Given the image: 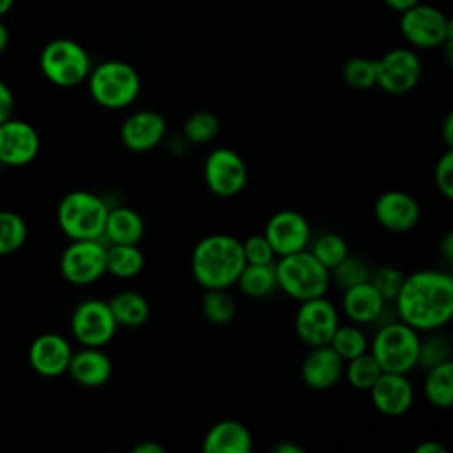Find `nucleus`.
Here are the masks:
<instances>
[{"instance_id":"nucleus-40","label":"nucleus","mask_w":453,"mask_h":453,"mask_svg":"<svg viewBox=\"0 0 453 453\" xmlns=\"http://www.w3.org/2000/svg\"><path fill=\"white\" fill-rule=\"evenodd\" d=\"M434 180L439 193L446 198H453V150L448 149L437 161L434 170Z\"/></svg>"},{"instance_id":"nucleus-1","label":"nucleus","mask_w":453,"mask_h":453,"mask_svg":"<svg viewBox=\"0 0 453 453\" xmlns=\"http://www.w3.org/2000/svg\"><path fill=\"white\" fill-rule=\"evenodd\" d=\"M396 315L416 331H437L453 317V278L449 273L423 269L403 276L395 297Z\"/></svg>"},{"instance_id":"nucleus-35","label":"nucleus","mask_w":453,"mask_h":453,"mask_svg":"<svg viewBox=\"0 0 453 453\" xmlns=\"http://www.w3.org/2000/svg\"><path fill=\"white\" fill-rule=\"evenodd\" d=\"M329 345L340 354L343 361H349L368 350L366 334L357 326H338L331 336Z\"/></svg>"},{"instance_id":"nucleus-49","label":"nucleus","mask_w":453,"mask_h":453,"mask_svg":"<svg viewBox=\"0 0 453 453\" xmlns=\"http://www.w3.org/2000/svg\"><path fill=\"white\" fill-rule=\"evenodd\" d=\"M12 4H14V0H0V18L11 11Z\"/></svg>"},{"instance_id":"nucleus-13","label":"nucleus","mask_w":453,"mask_h":453,"mask_svg":"<svg viewBox=\"0 0 453 453\" xmlns=\"http://www.w3.org/2000/svg\"><path fill=\"white\" fill-rule=\"evenodd\" d=\"M421 78V60L409 48H395L377 58V87L393 96L411 92Z\"/></svg>"},{"instance_id":"nucleus-23","label":"nucleus","mask_w":453,"mask_h":453,"mask_svg":"<svg viewBox=\"0 0 453 453\" xmlns=\"http://www.w3.org/2000/svg\"><path fill=\"white\" fill-rule=\"evenodd\" d=\"M251 446L253 439L250 430L237 419L214 423L202 441L205 453H250Z\"/></svg>"},{"instance_id":"nucleus-18","label":"nucleus","mask_w":453,"mask_h":453,"mask_svg":"<svg viewBox=\"0 0 453 453\" xmlns=\"http://www.w3.org/2000/svg\"><path fill=\"white\" fill-rule=\"evenodd\" d=\"M166 134V120L154 110H138L120 126V142L133 152H147L157 147Z\"/></svg>"},{"instance_id":"nucleus-2","label":"nucleus","mask_w":453,"mask_h":453,"mask_svg":"<svg viewBox=\"0 0 453 453\" xmlns=\"http://www.w3.org/2000/svg\"><path fill=\"white\" fill-rule=\"evenodd\" d=\"M244 265L242 242L228 234H212L200 239L191 255V273L205 290L235 285Z\"/></svg>"},{"instance_id":"nucleus-39","label":"nucleus","mask_w":453,"mask_h":453,"mask_svg":"<svg viewBox=\"0 0 453 453\" xmlns=\"http://www.w3.org/2000/svg\"><path fill=\"white\" fill-rule=\"evenodd\" d=\"M242 242V253L246 264H271L274 262V251L264 234L250 235Z\"/></svg>"},{"instance_id":"nucleus-36","label":"nucleus","mask_w":453,"mask_h":453,"mask_svg":"<svg viewBox=\"0 0 453 453\" xmlns=\"http://www.w3.org/2000/svg\"><path fill=\"white\" fill-rule=\"evenodd\" d=\"M329 274H331V280H334L338 285H342L343 288H349L352 285L370 281L372 269L363 258L347 255L333 269H329Z\"/></svg>"},{"instance_id":"nucleus-26","label":"nucleus","mask_w":453,"mask_h":453,"mask_svg":"<svg viewBox=\"0 0 453 453\" xmlns=\"http://www.w3.org/2000/svg\"><path fill=\"white\" fill-rule=\"evenodd\" d=\"M239 290L248 297H265L278 288L276 267L271 264H246L235 280Z\"/></svg>"},{"instance_id":"nucleus-20","label":"nucleus","mask_w":453,"mask_h":453,"mask_svg":"<svg viewBox=\"0 0 453 453\" xmlns=\"http://www.w3.org/2000/svg\"><path fill=\"white\" fill-rule=\"evenodd\" d=\"M343 368L345 361L329 343L317 345L310 347V352L303 359L301 377L311 389H329L342 379Z\"/></svg>"},{"instance_id":"nucleus-51","label":"nucleus","mask_w":453,"mask_h":453,"mask_svg":"<svg viewBox=\"0 0 453 453\" xmlns=\"http://www.w3.org/2000/svg\"><path fill=\"white\" fill-rule=\"evenodd\" d=\"M0 384H2V375H0Z\"/></svg>"},{"instance_id":"nucleus-42","label":"nucleus","mask_w":453,"mask_h":453,"mask_svg":"<svg viewBox=\"0 0 453 453\" xmlns=\"http://www.w3.org/2000/svg\"><path fill=\"white\" fill-rule=\"evenodd\" d=\"M165 448L154 441H143L133 448V453H163Z\"/></svg>"},{"instance_id":"nucleus-12","label":"nucleus","mask_w":453,"mask_h":453,"mask_svg":"<svg viewBox=\"0 0 453 453\" xmlns=\"http://www.w3.org/2000/svg\"><path fill=\"white\" fill-rule=\"evenodd\" d=\"M338 326V311L334 304L324 296L301 301L296 313L294 327L303 343H306L308 347L327 345Z\"/></svg>"},{"instance_id":"nucleus-29","label":"nucleus","mask_w":453,"mask_h":453,"mask_svg":"<svg viewBox=\"0 0 453 453\" xmlns=\"http://www.w3.org/2000/svg\"><path fill=\"white\" fill-rule=\"evenodd\" d=\"M380 373H382V370H380L379 363L368 350L349 359L343 368V375L347 377V382L352 388L361 389V391L370 389Z\"/></svg>"},{"instance_id":"nucleus-14","label":"nucleus","mask_w":453,"mask_h":453,"mask_svg":"<svg viewBox=\"0 0 453 453\" xmlns=\"http://www.w3.org/2000/svg\"><path fill=\"white\" fill-rule=\"evenodd\" d=\"M264 235L269 241L276 257H285L301 250H306L311 239V228L308 219L297 211L274 212L264 228Z\"/></svg>"},{"instance_id":"nucleus-41","label":"nucleus","mask_w":453,"mask_h":453,"mask_svg":"<svg viewBox=\"0 0 453 453\" xmlns=\"http://www.w3.org/2000/svg\"><path fill=\"white\" fill-rule=\"evenodd\" d=\"M14 111V96L7 83L0 80V124L12 117Z\"/></svg>"},{"instance_id":"nucleus-3","label":"nucleus","mask_w":453,"mask_h":453,"mask_svg":"<svg viewBox=\"0 0 453 453\" xmlns=\"http://www.w3.org/2000/svg\"><path fill=\"white\" fill-rule=\"evenodd\" d=\"M278 288L296 301H306L326 296L331 274L308 250H301L285 257L274 264Z\"/></svg>"},{"instance_id":"nucleus-25","label":"nucleus","mask_w":453,"mask_h":453,"mask_svg":"<svg viewBox=\"0 0 453 453\" xmlns=\"http://www.w3.org/2000/svg\"><path fill=\"white\" fill-rule=\"evenodd\" d=\"M108 306L111 310V315L117 326H122V327H138L145 324L150 313L147 299L134 290H122L111 296V299L108 301Z\"/></svg>"},{"instance_id":"nucleus-27","label":"nucleus","mask_w":453,"mask_h":453,"mask_svg":"<svg viewBox=\"0 0 453 453\" xmlns=\"http://www.w3.org/2000/svg\"><path fill=\"white\" fill-rule=\"evenodd\" d=\"M145 257L138 244L106 246V273L115 278H133L143 271Z\"/></svg>"},{"instance_id":"nucleus-17","label":"nucleus","mask_w":453,"mask_h":453,"mask_svg":"<svg viewBox=\"0 0 453 453\" xmlns=\"http://www.w3.org/2000/svg\"><path fill=\"white\" fill-rule=\"evenodd\" d=\"M368 391L375 409L391 418L405 414L414 402V388L407 373L382 372Z\"/></svg>"},{"instance_id":"nucleus-19","label":"nucleus","mask_w":453,"mask_h":453,"mask_svg":"<svg viewBox=\"0 0 453 453\" xmlns=\"http://www.w3.org/2000/svg\"><path fill=\"white\" fill-rule=\"evenodd\" d=\"M71 356V343L57 333L39 334L28 349V363L32 370L42 377H58L67 373Z\"/></svg>"},{"instance_id":"nucleus-38","label":"nucleus","mask_w":453,"mask_h":453,"mask_svg":"<svg viewBox=\"0 0 453 453\" xmlns=\"http://www.w3.org/2000/svg\"><path fill=\"white\" fill-rule=\"evenodd\" d=\"M402 281H403V274L393 265H382L372 271V276H370V283L377 288V292L382 296L386 303L395 301L402 287Z\"/></svg>"},{"instance_id":"nucleus-6","label":"nucleus","mask_w":453,"mask_h":453,"mask_svg":"<svg viewBox=\"0 0 453 453\" xmlns=\"http://www.w3.org/2000/svg\"><path fill=\"white\" fill-rule=\"evenodd\" d=\"M418 331L402 320L382 324L370 345L380 370L393 373H409L418 365Z\"/></svg>"},{"instance_id":"nucleus-16","label":"nucleus","mask_w":453,"mask_h":453,"mask_svg":"<svg viewBox=\"0 0 453 453\" xmlns=\"http://www.w3.org/2000/svg\"><path fill=\"white\" fill-rule=\"evenodd\" d=\"M373 214L382 228L403 234L412 230L419 221V205L412 195L391 189L375 200Z\"/></svg>"},{"instance_id":"nucleus-33","label":"nucleus","mask_w":453,"mask_h":453,"mask_svg":"<svg viewBox=\"0 0 453 453\" xmlns=\"http://www.w3.org/2000/svg\"><path fill=\"white\" fill-rule=\"evenodd\" d=\"M342 76L349 87L368 90L377 85V60L366 57H352L343 64Z\"/></svg>"},{"instance_id":"nucleus-22","label":"nucleus","mask_w":453,"mask_h":453,"mask_svg":"<svg viewBox=\"0 0 453 453\" xmlns=\"http://www.w3.org/2000/svg\"><path fill=\"white\" fill-rule=\"evenodd\" d=\"M342 308L354 324H373L386 311V301L370 283H357L343 292Z\"/></svg>"},{"instance_id":"nucleus-34","label":"nucleus","mask_w":453,"mask_h":453,"mask_svg":"<svg viewBox=\"0 0 453 453\" xmlns=\"http://www.w3.org/2000/svg\"><path fill=\"white\" fill-rule=\"evenodd\" d=\"M310 253L327 269H333L340 260L349 255V246L345 239L334 232L322 234L313 239Z\"/></svg>"},{"instance_id":"nucleus-45","label":"nucleus","mask_w":453,"mask_h":453,"mask_svg":"<svg viewBox=\"0 0 453 453\" xmlns=\"http://www.w3.org/2000/svg\"><path fill=\"white\" fill-rule=\"evenodd\" d=\"M442 136H444V143L448 149L453 147V115L449 113L444 120V126H442Z\"/></svg>"},{"instance_id":"nucleus-11","label":"nucleus","mask_w":453,"mask_h":453,"mask_svg":"<svg viewBox=\"0 0 453 453\" xmlns=\"http://www.w3.org/2000/svg\"><path fill=\"white\" fill-rule=\"evenodd\" d=\"M203 180L214 195L223 198L235 196L244 189L248 180L246 163L235 150L218 147L205 157Z\"/></svg>"},{"instance_id":"nucleus-48","label":"nucleus","mask_w":453,"mask_h":453,"mask_svg":"<svg viewBox=\"0 0 453 453\" xmlns=\"http://www.w3.org/2000/svg\"><path fill=\"white\" fill-rule=\"evenodd\" d=\"M7 44H9V30H7L5 23L0 18V53L7 48Z\"/></svg>"},{"instance_id":"nucleus-44","label":"nucleus","mask_w":453,"mask_h":453,"mask_svg":"<svg viewBox=\"0 0 453 453\" xmlns=\"http://www.w3.org/2000/svg\"><path fill=\"white\" fill-rule=\"evenodd\" d=\"M384 2H386V5H388L389 9H393V11H396V12H403V11H407L409 7L419 4L421 0H384Z\"/></svg>"},{"instance_id":"nucleus-24","label":"nucleus","mask_w":453,"mask_h":453,"mask_svg":"<svg viewBox=\"0 0 453 453\" xmlns=\"http://www.w3.org/2000/svg\"><path fill=\"white\" fill-rule=\"evenodd\" d=\"M145 234L142 216L131 207L108 209L103 239L110 244H140Z\"/></svg>"},{"instance_id":"nucleus-5","label":"nucleus","mask_w":453,"mask_h":453,"mask_svg":"<svg viewBox=\"0 0 453 453\" xmlns=\"http://www.w3.org/2000/svg\"><path fill=\"white\" fill-rule=\"evenodd\" d=\"M108 205L90 191L76 189L67 193L57 209V223L71 239H103Z\"/></svg>"},{"instance_id":"nucleus-9","label":"nucleus","mask_w":453,"mask_h":453,"mask_svg":"<svg viewBox=\"0 0 453 453\" xmlns=\"http://www.w3.org/2000/svg\"><path fill=\"white\" fill-rule=\"evenodd\" d=\"M103 239L73 241L60 257L62 276L76 287H85L106 274V246Z\"/></svg>"},{"instance_id":"nucleus-37","label":"nucleus","mask_w":453,"mask_h":453,"mask_svg":"<svg viewBox=\"0 0 453 453\" xmlns=\"http://www.w3.org/2000/svg\"><path fill=\"white\" fill-rule=\"evenodd\" d=\"M432 334L425 340H419V350H418V365L425 370L437 366L444 361L451 359V343L446 336L430 331Z\"/></svg>"},{"instance_id":"nucleus-28","label":"nucleus","mask_w":453,"mask_h":453,"mask_svg":"<svg viewBox=\"0 0 453 453\" xmlns=\"http://www.w3.org/2000/svg\"><path fill=\"white\" fill-rule=\"evenodd\" d=\"M425 398L441 409H448L453 403V361H444L426 370L423 382Z\"/></svg>"},{"instance_id":"nucleus-30","label":"nucleus","mask_w":453,"mask_h":453,"mask_svg":"<svg viewBox=\"0 0 453 453\" xmlns=\"http://www.w3.org/2000/svg\"><path fill=\"white\" fill-rule=\"evenodd\" d=\"M203 317L216 326L228 324L235 315V303L226 288H207L202 297Z\"/></svg>"},{"instance_id":"nucleus-21","label":"nucleus","mask_w":453,"mask_h":453,"mask_svg":"<svg viewBox=\"0 0 453 453\" xmlns=\"http://www.w3.org/2000/svg\"><path fill=\"white\" fill-rule=\"evenodd\" d=\"M111 359L101 350V347H83L73 352L67 373L83 388H99L111 377Z\"/></svg>"},{"instance_id":"nucleus-47","label":"nucleus","mask_w":453,"mask_h":453,"mask_svg":"<svg viewBox=\"0 0 453 453\" xmlns=\"http://www.w3.org/2000/svg\"><path fill=\"white\" fill-rule=\"evenodd\" d=\"M442 253L448 262L453 260V234H446V237L442 239Z\"/></svg>"},{"instance_id":"nucleus-31","label":"nucleus","mask_w":453,"mask_h":453,"mask_svg":"<svg viewBox=\"0 0 453 453\" xmlns=\"http://www.w3.org/2000/svg\"><path fill=\"white\" fill-rule=\"evenodd\" d=\"M219 131V120L212 111L198 110L191 113L182 124V138L189 143H207L216 138Z\"/></svg>"},{"instance_id":"nucleus-8","label":"nucleus","mask_w":453,"mask_h":453,"mask_svg":"<svg viewBox=\"0 0 453 453\" xmlns=\"http://www.w3.org/2000/svg\"><path fill=\"white\" fill-rule=\"evenodd\" d=\"M400 14V32L411 46L423 50L441 48L453 37L449 18L434 5L419 2Z\"/></svg>"},{"instance_id":"nucleus-7","label":"nucleus","mask_w":453,"mask_h":453,"mask_svg":"<svg viewBox=\"0 0 453 453\" xmlns=\"http://www.w3.org/2000/svg\"><path fill=\"white\" fill-rule=\"evenodd\" d=\"M39 65L48 81L64 88L85 81L92 69L87 50L80 42L65 37L53 39L42 48Z\"/></svg>"},{"instance_id":"nucleus-15","label":"nucleus","mask_w":453,"mask_h":453,"mask_svg":"<svg viewBox=\"0 0 453 453\" xmlns=\"http://www.w3.org/2000/svg\"><path fill=\"white\" fill-rule=\"evenodd\" d=\"M39 134L25 120L7 119L0 124V166H25L39 154Z\"/></svg>"},{"instance_id":"nucleus-50","label":"nucleus","mask_w":453,"mask_h":453,"mask_svg":"<svg viewBox=\"0 0 453 453\" xmlns=\"http://www.w3.org/2000/svg\"><path fill=\"white\" fill-rule=\"evenodd\" d=\"M0 265H2V257H0Z\"/></svg>"},{"instance_id":"nucleus-32","label":"nucleus","mask_w":453,"mask_h":453,"mask_svg":"<svg viewBox=\"0 0 453 453\" xmlns=\"http://www.w3.org/2000/svg\"><path fill=\"white\" fill-rule=\"evenodd\" d=\"M27 241V223L12 211H0V257L18 251Z\"/></svg>"},{"instance_id":"nucleus-4","label":"nucleus","mask_w":453,"mask_h":453,"mask_svg":"<svg viewBox=\"0 0 453 453\" xmlns=\"http://www.w3.org/2000/svg\"><path fill=\"white\" fill-rule=\"evenodd\" d=\"M88 92L92 99L108 110H120L129 106L140 94V74L124 60H104L88 76Z\"/></svg>"},{"instance_id":"nucleus-43","label":"nucleus","mask_w":453,"mask_h":453,"mask_svg":"<svg viewBox=\"0 0 453 453\" xmlns=\"http://www.w3.org/2000/svg\"><path fill=\"white\" fill-rule=\"evenodd\" d=\"M416 453H448L446 448L435 441H426V442H421L419 446H416L414 449Z\"/></svg>"},{"instance_id":"nucleus-10","label":"nucleus","mask_w":453,"mask_h":453,"mask_svg":"<svg viewBox=\"0 0 453 453\" xmlns=\"http://www.w3.org/2000/svg\"><path fill=\"white\" fill-rule=\"evenodd\" d=\"M117 327L108 301H81L71 315V333L83 347H104L113 340Z\"/></svg>"},{"instance_id":"nucleus-46","label":"nucleus","mask_w":453,"mask_h":453,"mask_svg":"<svg viewBox=\"0 0 453 453\" xmlns=\"http://www.w3.org/2000/svg\"><path fill=\"white\" fill-rule=\"evenodd\" d=\"M271 451L274 453H303V448L292 442H278L271 448Z\"/></svg>"}]
</instances>
